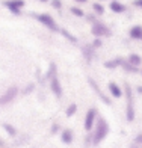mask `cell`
I'll return each instance as SVG.
<instances>
[{
  "label": "cell",
  "instance_id": "6da1fadb",
  "mask_svg": "<svg viewBox=\"0 0 142 148\" xmlns=\"http://www.w3.org/2000/svg\"><path fill=\"white\" fill-rule=\"evenodd\" d=\"M109 130H110V127L107 124V121L103 116H98L97 121H95V125H94V129H92V144L94 145L101 144L107 138Z\"/></svg>",
  "mask_w": 142,
  "mask_h": 148
},
{
  "label": "cell",
  "instance_id": "7a4b0ae2",
  "mask_svg": "<svg viewBox=\"0 0 142 148\" xmlns=\"http://www.w3.org/2000/svg\"><path fill=\"white\" fill-rule=\"evenodd\" d=\"M97 118H98L97 109H95V107H89V109H88V112H86V115H85V119H83V129H85L88 133L92 132L94 125H95Z\"/></svg>",
  "mask_w": 142,
  "mask_h": 148
},
{
  "label": "cell",
  "instance_id": "3957f363",
  "mask_svg": "<svg viewBox=\"0 0 142 148\" xmlns=\"http://www.w3.org/2000/svg\"><path fill=\"white\" fill-rule=\"evenodd\" d=\"M18 95V86L12 85L6 89L2 95H0V106H5V104H9L11 101H14L15 97Z\"/></svg>",
  "mask_w": 142,
  "mask_h": 148
},
{
  "label": "cell",
  "instance_id": "277c9868",
  "mask_svg": "<svg viewBox=\"0 0 142 148\" xmlns=\"http://www.w3.org/2000/svg\"><path fill=\"white\" fill-rule=\"evenodd\" d=\"M36 18H38L39 23H43L45 27H49L50 30H53V32H58L59 30L58 24L55 21V18H53L51 15H49V14H39V15H36Z\"/></svg>",
  "mask_w": 142,
  "mask_h": 148
},
{
  "label": "cell",
  "instance_id": "5b68a950",
  "mask_svg": "<svg viewBox=\"0 0 142 148\" xmlns=\"http://www.w3.org/2000/svg\"><path fill=\"white\" fill-rule=\"evenodd\" d=\"M91 32H92V35L95 36V38H101V36H109L110 35V30L106 27V26L103 24V23H94L92 24V29H91Z\"/></svg>",
  "mask_w": 142,
  "mask_h": 148
},
{
  "label": "cell",
  "instance_id": "8992f818",
  "mask_svg": "<svg viewBox=\"0 0 142 148\" xmlns=\"http://www.w3.org/2000/svg\"><path fill=\"white\" fill-rule=\"evenodd\" d=\"M50 89H51V92L55 94L58 98L62 97L64 89H62V85H60V80H59L58 76H55V77H51V79H50Z\"/></svg>",
  "mask_w": 142,
  "mask_h": 148
},
{
  "label": "cell",
  "instance_id": "52a82bcc",
  "mask_svg": "<svg viewBox=\"0 0 142 148\" xmlns=\"http://www.w3.org/2000/svg\"><path fill=\"white\" fill-rule=\"evenodd\" d=\"M3 5L12 12V14H20V9L24 6V2L23 0H6Z\"/></svg>",
  "mask_w": 142,
  "mask_h": 148
},
{
  "label": "cell",
  "instance_id": "ba28073f",
  "mask_svg": "<svg viewBox=\"0 0 142 148\" xmlns=\"http://www.w3.org/2000/svg\"><path fill=\"white\" fill-rule=\"evenodd\" d=\"M107 91L110 92V95L113 98H123L124 97L123 88H121L118 83H115V82H109V83H107Z\"/></svg>",
  "mask_w": 142,
  "mask_h": 148
},
{
  "label": "cell",
  "instance_id": "9c48e42d",
  "mask_svg": "<svg viewBox=\"0 0 142 148\" xmlns=\"http://www.w3.org/2000/svg\"><path fill=\"white\" fill-rule=\"evenodd\" d=\"M88 82H89V85H91V88L94 89V92H97V95L100 97V100H101V101H103V103H106V104H110V100H109V98H107V97L104 95V92L100 89V86H98V83L95 82V80H94V79H89Z\"/></svg>",
  "mask_w": 142,
  "mask_h": 148
},
{
  "label": "cell",
  "instance_id": "30bf717a",
  "mask_svg": "<svg viewBox=\"0 0 142 148\" xmlns=\"http://www.w3.org/2000/svg\"><path fill=\"white\" fill-rule=\"evenodd\" d=\"M60 140H62L64 144H67V145H70L73 140H74V134H73V130H70V129H65V130H62L60 132Z\"/></svg>",
  "mask_w": 142,
  "mask_h": 148
},
{
  "label": "cell",
  "instance_id": "8fae6325",
  "mask_svg": "<svg viewBox=\"0 0 142 148\" xmlns=\"http://www.w3.org/2000/svg\"><path fill=\"white\" fill-rule=\"evenodd\" d=\"M126 118L128 123L134 121V104L133 103H126Z\"/></svg>",
  "mask_w": 142,
  "mask_h": 148
},
{
  "label": "cell",
  "instance_id": "7c38bea8",
  "mask_svg": "<svg viewBox=\"0 0 142 148\" xmlns=\"http://www.w3.org/2000/svg\"><path fill=\"white\" fill-rule=\"evenodd\" d=\"M128 35L132 39H142V26H133L128 30Z\"/></svg>",
  "mask_w": 142,
  "mask_h": 148
},
{
  "label": "cell",
  "instance_id": "4fadbf2b",
  "mask_svg": "<svg viewBox=\"0 0 142 148\" xmlns=\"http://www.w3.org/2000/svg\"><path fill=\"white\" fill-rule=\"evenodd\" d=\"M110 11H113V12H117V14H123V12L126 11V6L123 5V3H119V2H117V0H112L110 2Z\"/></svg>",
  "mask_w": 142,
  "mask_h": 148
},
{
  "label": "cell",
  "instance_id": "5bb4252c",
  "mask_svg": "<svg viewBox=\"0 0 142 148\" xmlns=\"http://www.w3.org/2000/svg\"><path fill=\"white\" fill-rule=\"evenodd\" d=\"M127 60H128V62H130L133 66H136V68L142 64V58H141L139 55H136V53H132V55H128Z\"/></svg>",
  "mask_w": 142,
  "mask_h": 148
},
{
  "label": "cell",
  "instance_id": "9a60e30c",
  "mask_svg": "<svg viewBox=\"0 0 142 148\" xmlns=\"http://www.w3.org/2000/svg\"><path fill=\"white\" fill-rule=\"evenodd\" d=\"M55 76H56V65H55V64H51V65H50V70L45 73V77L50 80L51 77H55Z\"/></svg>",
  "mask_w": 142,
  "mask_h": 148
},
{
  "label": "cell",
  "instance_id": "2e32d148",
  "mask_svg": "<svg viewBox=\"0 0 142 148\" xmlns=\"http://www.w3.org/2000/svg\"><path fill=\"white\" fill-rule=\"evenodd\" d=\"M76 112H77V106L73 103V104H70L68 107H67V112L65 113H67V116H73Z\"/></svg>",
  "mask_w": 142,
  "mask_h": 148
},
{
  "label": "cell",
  "instance_id": "e0dca14e",
  "mask_svg": "<svg viewBox=\"0 0 142 148\" xmlns=\"http://www.w3.org/2000/svg\"><path fill=\"white\" fill-rule=\"evenodd\" d=\"M3 129L8 132V134H11V136H15V134H17L15 127H14V125H11V124H5V125H3Z\"/></svg>",
  "mask_w": 142,
  "mask_h": 148
},
{
  "label": "cell",
  "instance_id": "ac0fdd59",
  "mask_svg": "<svg viewBox=\"0 0 142 148\" xmlns=\"http://www.w3.org/2000/svg\"><path fill=\"white\" fill-rule=\"evenodd\" d=\"M60 32H62V35H64L67 39H68V41H71V42H77V38H76V36H73L71 33H68L67 30H60Z\"/></svg>",
  "mask_w": 142,
  "mask_h": 148
},
{
  "label": "cell",
  "instance_id": "d6986e66",
  "mask_svg": "<svg viewBox=\"0 0 142 148\" xmlns=\"http://www.w3.org/2000/svg\"><path fill=\"white\" fill-rule=\"evenodd\" d=\"M92 50H94L92 47H85V49H83V55L86 56V59H88V60H89V59L92 58Z\"/></svg>",
  "mask_w": 142,
  "mask_h": 148
},
{
  "label": "cell",
  "instance_id": "ffe728a7",
  "mask_svg": "<svg viewBox=\"0 0 142 148\" xmlns=\"http://www.w3.org/2000/svg\"><path fill=\"white\" fill-rule=\"evenodd\" d=\"M106 68H115V66H118V59H113V60H107L104 64Z\"/></svg>",
  "mask_w": 142,
  "mask_h": 148
},
{
  "label": "cell",
  "instance_id": "44dd1931",
  "mask_svg": "<svg viewBox=\"0 0 142 148\" xmlns=\"http://www.w3.org/2000/svg\"><path fill=\"white\" fill-rule=\"evenodd\" d=\"M92 8H94V11H95L97 14H103V12H104V8H103V6H101L100 3H94Z\"/></svg>",
  "mask_w": 142,
  "mask_h": 148
},
{
  "label": "cell",
  "instance_id": "7402d4cb",
  "mask_svg": "<svg viewBox=\"0 0 142 148\" xmlns=\"http://www.w3.org/2000/svg\"><path fill=\"white\" fill-rule=\"evenodd\" d=\"M70 11H71V14L77 15V17H83V15H85V14H83V11H82V9H79V8H71Z\"/></svg>",
  "mask_w": 142,
  "mask_h": 148
},
{
  "label": "cell",
  "instance_id": "603a6c76",
  "mask_svg": "<svg viewBox=\"0 0 142 148\" xmlns=\"http://www.w3.org/2000/svg\"><path fill=\"white\" fill-rule=\"evenodd\" d=\"M51 5L55 9H60L62 8V3H60V0H51Z\"/></svg>",
  "mask_w": 142,
  "mask_h": 148
},
{
  "label": "cell",
  "instance_id": "cb8c5ba5",
  "mask_svg": "<svg viewBox=\"0 0 142 148\" xmlns=\"http://www.w3.org/2000/svg\"><path fill=\"white\" fill-rule=\"evenodd\" d=\"M136 144H138V145L142 148V133H139L138 136H136Z\"/></svg>",
  "mask_w": 142,
  "mask_h": 148
},
{
  "label": "cell",
  "instance_id": "d4e9b609",
  "mask_svg": "<svg viewBox=\"0 0 142 148\" xmlns=\"http://www.w3.org/2000/svg\"><path fill=\"white\" fill-rule=\"evenodd\" d=\"M101 45V41H100V39H95V41H94V45L92 47H100Z\"/></svg>",
  "mask_w": 142,
  "mask_h": 148
},
{
  "label": "cell",
  "instance_id": "484cf974",
  "mask_svg": "<svg viewBox=\"0 0 142 148\" xmlns=\"http://www.w3.org/2000/svg\"><path fill=\"white\" fill-rule=\"evenodd\" d=\"M134 5H136L138 8H142V0H134Z\"/></svg>",
  "mask_w": 142,
  "mask_h": 148
},
{
  "label": "cell",
  "instance_id": "4316f807",
  "mask_svg": "<svg viewBox=\"0 0 142 148\" xmlns=\"http://www.w3.org/2000/svg\"><path fill=\"white\" fill-rule=\"evenodd\" d=\"M128 148H141L138 144H130V145H128Z\"/></svg>",
  "mask_w": 142,
  "mask_h": 148
},
{
  "label": "cell",
  "instance_id": "83f0119b",
  "mask_svg": "<svg viewBox=\"0 0 142 148\" xmlns=\"http://www.w3.org/2000/svg\"><path fill=\"white\" fill-rule=\"evenodd\" d=\"M138 92H139V94H142V86H139V88H138Z\"/></svg>",
  "mask_w": 142,
  "mask_h": 148
},
{
  "label": "cell",
  "instance_id": "f1b7e54d",
  "mask_svg": "<svg viewBox=\"0 0 142 148\" xmlns=\"http://www.w3.org/2000/svg\"><path fill=\"white\" fill-rule=\"evenodd\" d=\"M76 2H79V3H85L86 0H76Z\"/></svg>",
  "mask_w": 142,
  "mask_h": 148
},
{
  "label": "cell",
  "instance_id": "f546056e",
  "mask_svg": "<svg viewBox=\"0 0 142 148\" xmlns=\"http://www.w3.org/2000/svg\"><path fill=\"white\" fill-rule=\"evenodd\" d=\"M41 2H47V0H41Z\"/></svg>",
  "mask_w": 142,
  "mask_h": 148
},
{
  "label": "cell",
  "instance_id": "4dcf8cb0",
  "mask_svg": "<svg viewBox=\"0 0 142 148\" xmlns=\"http://www.w3.org/2000/svg\"><path fill=\"white\" fill-rule=\"evenodd\" d=\"M141 74H142V71H141Z\"/></svg>",
  "mask_w": 142,
  "mask_h": 148
}]
</instances>
